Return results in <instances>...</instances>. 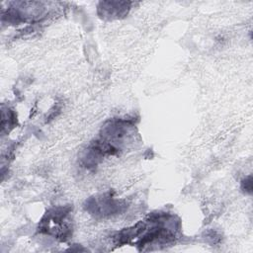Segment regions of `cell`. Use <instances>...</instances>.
<instances>
[{"label":"cell","mask_w":253,"mask_h":253,"mask_svg":"<svg viewBox=\"0 0 253 253\" xmlns=\"http://www.w3.org/2000/svg\"><path fill=\"white\" fill-rule=\"evenodd\" d=\"M173 216L166 214L152 215L144 221L138 222L132 228L126 229V234L121 232V236L129 239H136L138 246H146L148 244H167L176 238V226Z\"/></svg>","instance_id":"1"}]
</instances>
